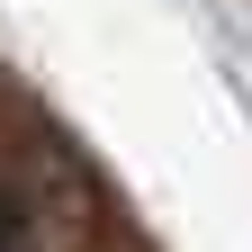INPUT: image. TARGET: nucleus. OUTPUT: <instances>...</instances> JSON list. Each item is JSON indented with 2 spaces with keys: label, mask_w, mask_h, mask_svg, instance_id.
<instances>
[{
  "label": "nucleus",
  "mask_w": 252,
  "mask_h": 252,
  "mask_svg": "<svg viewBox=\"0 0 252 252\" xmlns=\"http://www.w3.org/2000/svg\"><path fill=\"white\" fill-rule=\"evenodd\" d=\"M9 234H18V198L0 189V243H9Z\"/></svg>",
  "instance_id": "obj_1"
}]
</instances>
